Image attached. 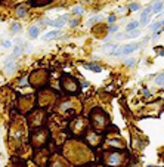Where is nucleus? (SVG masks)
Here are the masks:
<instances>
[{"label": "nucleus", "mask_w": 164, "mask_h": 167, "mask_svg": "<svg viewBox=\"0 0 164 167\" xmlns=\"http://www.w3.org/2000/svg\"><path fill=\"white\" fill-rule=\"evenodd\" d=\"M138 27H139V21H132V22L127 24L126 31H127V33H130V31H133V30H138Z\"/></svg>", "instance_id": "nucleus-8"}, {"label": "nucleus", "mask_w": 164, "mask_h": 167, "mask_svg": "<svg viewBox=\"0 0 164 167\" xmlns=\"http://www.w3.org/2000/svg\"><path fill=\"white\" fill-rule=\"evenodd\" d=\"M50 0H31V5L33 6H44V5H47Z\"/></svg>", "instance_id": "nucleus-12"}, {"label": "nucleus", "mask_w": 164, "mask_h": 167, "mask_svg": "<svg viewBox=\"0 0 164 167\" xmlns=\"http://www.w3.org/2000/svg\"><path fill=\"white\" fill-rule=\"evenodd\" d=\"M152 12L157 13V15L161 13V12H163V2H155L152 5Z\"/></svg>", "instance_id": "nucleus-7"}, {"label": "nucleus", "mask_w": 164, "mask_h": 167, "mask_svg": "<svg viewBox=\"0 0 164 167\" xmlns=\"http://www.w3.org/2000/svg\"><path fill=\"white\" fill-rule=\"evenodd\" d=\"M25 13H27V9H25V8H24V6H19V8H18V9H16V15H18V16H25Z\"/></svg>", "instance_id": "nucleus-14"}, {"label": "nucleus", "mask_w": 164, "mask_h": 167, "mask_svg": "<svg viewBox=\"0 0 164 167\" xmlns=\"http://www.w3.org/2000/svg\"><path fill=\"white\" fill-rule=\"evenodd\" d=\"M141 34V30H133V31H130V33H127L123 39H135V37H138Z\"/></svg>", "instance_id": "nucleus-11"}, {"label": "nucleus", "mask_w": 164, "mask_h": 167, "mask_svg": "<svg viewBox=\"0 0 164 167\" xmlns=\"http://www.w3.org/2000/svg\"><path fill=\"white\" fill-rule=\"evenodd\" d=\"M126 9L127 8H118V12H126Z\"/></svg>", "instance_id": "nucleus-25"}, {"label": "nucleus", "mask_w": 164, "mask_h": 167, "mask_svg": "<svg viewBox=\"0 0 164 167\" xmlns=\"http://www.w3.org/2000/svg\"><path fill=\"white\" fill-rule=\"evenodd\" d=\"M118 31V25H111L109 27V33H117Z\"/></svg>", "instance_id": "nucleus-21"}, {"label": "nucleus", "mask_w": 164, "mask_h": 167, "mask_svg": "<svg viewBox=\"0 0 164 167\" xmlns=\"http://www.w3.org/2000/svg\"><path fill=\"white\" fill-rule=\"evenodd\" d=\"M163 25H164V19L163 21H158V22H154L152 25H151V31H152L154 34H158V31L163 28Z\"/></svg>", "instance_id": "nucleus-6"}, {"label": "nucleus", "mask_w": 164, "mask_h": 167, "mask_svg": "<svg viewBox=\"0 0 164 167\" xmlns=\"http://www.w3.org/2000/svg\"><path fill=\"white\" fill-rule=\"evenodd\" d=\"M141 47V43H130V45H126L124 47H120V56H127L133 53L135 50H138Z\"/></svg>", "instance_id": "nucleus-1"}, {"label": "nucleus", "mask_w": 164, "mask_h": 167, "mask_svg": "<svg viewBox=\"0 0 164 167\" xmlns=\"http://www.w3.org/2000/svg\"><path fill=\"white\" fill-rule=\"evenodd\" d=\"M127 67H135L136 65V59L135 58H129V59H126V62H124Z\"/></svg>", "instance_id": "nucleus-16"}, {"label": "nucleus", "mask_w": 164, "mask_h": 167, "mask_svg": "<svg viewBox=\"0 0 164 167\" xmlns=\"http://www.w3.org/2000/svg\"><path fill=\"white\" fill-rule=\"evenodd\" d=\"M151 15H152V5H151V6H148V8L143 11L142 16H141V21H139V25H146V24L149 22Z\"/></svg>", "instance_id": "nucleus-2"}, {"label": "nucleus", "mask_w": 164, "mask_h": 167, "mask_svg": "<svg viewBox=\"0 0 164 167\" xmlns=\"http://www.w3.org/2000/svg\"><path fill=\"white\" fill-rule=\"evenodd\" d=\"M28 33H30V37H31V39H36V37L39 36V27H37V25H33V27L28 30Z\"/></svg>", "instance_id": "nucleus-10"}, {"label": "nucleus", "mask_w": 164, "mask_h": 167, "mask_svg": "<svg viewBox=\"0 0 164 167\" xmlns=\"http://www.w3.org/2000/svg\"><path fill=\"white\" fill-rule=\"evenodd\" d=\"M114 21H115V16H114V15H111V16H108V22H114Z\"/></svg>", "instance_id": "nucleus-23"}, {"label": "nucleus", "mask_w": 164, "mask_h": 167, "mask_svg": "<svg viewBox=\"0 0 164 167\" xmlns=\"http://www.w3.org/2000/svg\"><path fill=\"white\" fill-rule=\"evenodd\" d=\"M77 24H78V21H77V19H73V21H70V27H76Z\"/></svg>", "instance_id": "nucleus-22"}, {"label": "nucleus", "mask_w": 164, "mask_h": 167, "mask_svg": "<svg viewBox=\"0 0 164 167\" xmlns=\"http://www.w3.org/2000/svg\"><path fill=\"white\" fill-rule=\"evenodd\" d=\"M84 68L92 70V71H95V73H101V71H102V68L99 67V65H95V64H84Z\"/></svg>", "instance_id": "nucleus-9"}, {"label": "nucleus", "mask_w": 164, "mask_h": 167, "mask_svg": "<svg viewBox=\"0 0 164 167\" xmlns=\"http://www.w3.org/2000/svg\"><path fill=\"white\" fill-rule=\"evenodd\" d=\"M11 31L12 33H19V31H21V25L16 24V22H13L12 24V27H11Z\"/></svg>", "instance_id": "nucleus-15"}, {"label": "nucleus", "mask_w": 164, "mask_h": 167, "mask_svg": "<svg viewBox=\"0 0 164 167\" xmlns=\"http://www.w3.org/2000/svg\"><path fill=\"white\" fill-rule=\"evenodd\" d=\"M101 19H102V15H98V16H93V18H90V19L87 21V25H89V27H92V25H93L95 22H98V21H101Z\"/></svg>", "instance_id": "nucleus-13"}, {"label": "nucleus", "mask_w": 164, "mask_h": 167, "mask_svg": "<svg viewBox=\"0 0 164 167\" xmlns=\"http://www.w3.org/2000/svg\"><path fill=\"white\" fill-rule=\"evenodd\" d=\"M83 8H80V6H76V8H73V13H74V15H81V13H83Z\"/></svg>", "instance_id": "nucleus-18"}, {"label": "nucleus", "mask_w": 164, "mask_h": 167, "mask_svg": "<svg viewBox=\"0 0 164 167\" xmlns=\"http://www.w3.org/2000/svg\"><path fill=\"white\" fill-rule=\"evenodd\" d=\"M120 161H121L120 154H109V158H108L109 166H117V164H120Z\"/></svg>", "instance_id": "nucleus-4"}, {"label": "nucleus", "mask_w": 164, "mask_h": 167, "mask_svg": "<svg viewBox=\"0 0 164 167\" xmlns=\"http://www.w3.org/2000/svg\"><path fill=\"white\" fill-rule=\"evenodd\" d=\"M19 53H21V50H19V47H15V49H13V52H12V58H15V56H18L19 55Z\"/></svg>", "instance_id": "nucleus-20"}, {"label": "nucleus", "mask_w": 164, "mask_h": 167, "mask_svg": "<svg viewBox=\"0 0 164 167\" xmlns=\"http://www.w3.org/2000/svg\"><path fill=\"white\" fill-rule=\"evenodd\" d=\"M47 24H50L52 27H55V28H61V27H64L67 22H68V15H64V16H59L58 19H55V21H46Z\"/></svg>", "instance_id": "nucleus-3"}, {"label": "nucleus", "mask_w": 164, "mask_h": 167, "mask_svg": "<svg viewBox=\"0 0 164 167\" xmlns=\"http://www.w3.org/2000/svg\"><path fill=\"white\" fill-rule=\"evenodd\" d=\"M58 36H61V31L59 30H55V31H50V33H46L43 36V40H53V39H56Z\"/></svg>", "instance_id": "nucleus-5"}, {"label": "nucleus", "mask_w": 164, "mask_h": 167, "mask_svg": "<svg viewBox=\"0 0 164 167\" xmlns=\"http://www.w3.org/2000/svg\"><path fill=\"white\" fill-rule=\"evenodd\" d=\"M155 84H164V73L160 74L158 77H155Z\"/></svg>", "instance_id": "nucleus-17"}, {"label": "nucleus", "mask_w": 164, "mask_h": 167, "mask_svg": "<svg viewBox=\"0 0 164 167\" xmlns=\"http://www.w3.org/2000/svg\"><path fill=\"white\" fill-rule=\"evenodd\" d=\"M3 46H5V47H9V46H11V42H5Z\"/></svg>", "instance_id": "nucleus-24"}, {"label": "nucleus", "mask_w": 164, "mask_h": 167, "mask_svg": "<svg viewBox=\"0 0 164 167\" xmlns=\"http://www.w3.org/2000/svg\"><path fill=\"white\" fill-rule=\"evenodd\" d=\"M139 8H141V5H139V3H132L130 6H129V9H130V11H138Z\"/></svg>", "instance_id": "nucleus-19"}]
</instances>
